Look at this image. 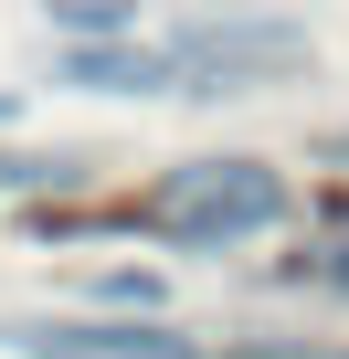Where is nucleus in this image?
I'll list each match as a JSON object with an SVG mask.
<instances>
[{"mask_svg":"<svg viewBox=\"0 0 349 359\" xmlns=\"http://www.w3.org/2000/svg\"><path fill=\"white\" fill-rule=\"evenodd\" d=\"M265 222H286V180L265 158H191L138 201V233L159 243H244Z\"/></svg>","mask_w":349,"mask_h":359,"instance_id":"obj_1","label":"nucleus"},{"mask_svg":"<svg viewBox=\"0 0 349 359\" xmlns=\"http://www.w3.org/2000/svg\"><path fill=\"white\" fill-rule=\"evenodd\" d=\"M296 64H307V32L296 22H202L191 43H169L180 95H254V85H275Z\"/></svg>","mask_w":349,"mask_h":359,"instance_id":"obj_2","label":"nucleus"},{"mask_svg":"<svg viewBox=\"0 0 349 359\" xmlns=\"http://www.w3.org/2000/svg\"><path fill=\"white\" fill-rule=\"evenodd\" d=\"M64 74H74V85H96V95H148V85H180V74H169V53H117V43H85Z\"/></svg>","mask_w":349,"mask_h":359,"instance_id":"obj_3","label":"nucleus"},{"mask_svg":"<svg viewBox=\"0 0 349 359\" xmlns=\"http://www.w3.org/2000/svg\"><path fill=\"white\" fill-rule=\"evenodd\" d=\"M296 275H317L328 296H349V201H338V212H328V233L296 254Z\"/></svg>","mask_w":349,"mask_h":359,"instance_id":"obj_4","label":"nucleus"},{"mask_svg":"<svg viewBox=\"0 0 349 359\" xmlns=\"http://www.w3.org/2000/svg\"><path fill=\"white\" fill-rule=\"evenodd\" d=\"M43 11H53L64 32H85V43H96V32H127V22H138V0H43Z\"/></svg>","mask_w":349,"mask_h":359,"instance_id":"obj_5","label":"nucleus"},{"mask_svg":"<svg viewBox=\"0 0 349 359\" xmlns=\"http://www.w3.org/2000/svg\"><path fill=\"white\" fill-rule=\"evenodd\" d=\"M0 116H11V95H0Z\"/></svg>","mask_w":349,"mask_h":359,"instance_id":"obj_6","label":"nucleus"}]
</instances>
